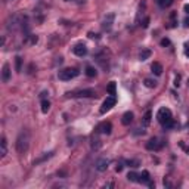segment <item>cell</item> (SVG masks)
Instances as JSON below:
<instances>
[{
    "mask_svg": "<svg viewBox=\"0 0 189 189\" xmlns=\"http://www.w3.org/2000/svg\"><path fill=\"white\" fill-rule=\"evenodd\" d=\"M30 142H31V136L28 130H22L18 137H16V152L19 155L27 154V151L30 148Z\"/></svg>",
    "mask_w": 189,
    "mask_h": 189,
    "instance_id": "6da1fadb",
    "label": "cell"
},
{
    "mask_svg": "<svg viewBox=\"0 0 189 189\" xmlns=\"http://www.w3.org/2000/svg\"><path fill=\"white\" fill-rule=\"evenodd\" d=\"M25 21H27V16L22 15V14H15V15H12L9 19H8V24H6V28L9 31H16L19 28L24 27V24Z\"/></svg>",
    "mask_w": 189,
    "mask_h": 189,
    "instance_id": "7a4b0ae2",
    "label": "cell"
},
{
    "mask_svg": "<svg viewBox=\"0 0 189 189\" xmlns=\"http://www.w3.org/2000/svg\"><path fill=\"white\" fill-rule=\"evenodd\" d=\"M157 120L164 126L166 129H171L174 123H173V117H171V111L169 108H160L157 112Z\"/></svg>",
    "mask_w": 189,
    "mask_h": 189,
    "instance_id": "3957f363",
    "label": "cell"
},
{
    "mask_svg": "<svg viewBox=\"0 0 189 189\" xmlns=\"http://www.w3.org/2000/svg\"><path fill=\"white\" fill-rule=\"evenodd\" d=\"M77 75H78V70L77 68H64V70H61L58 72V77L62 81H70L71 78L77 77Z\"/></svg>",
    "mask_w": 189,
    "mask_h": 189,
    "instance_id": "277c9868",
    "label": "cell"
},
{
    "mask_svg": "<svg viewBox=\"0 0 189 189\" xmlns=\"http://www.w3.org/2000/svg\"><path fill=\"white\" fill-rule=\"evenodd\" d=\"M115 102H117V99H115V96H108L105 100H104V104H102V106H100V114H105V112H108L112 106H115Z\"/></svg>",
    "mask_w": 189,
    "mask_h": 189,
    "instance_id": "5b68a950",
    "label": "cell"
},
{
    "mask_svg": "<svg viewBox=\"0 0 189 189\" xmlns=\"http://www.w3.org/2000/svg\"><path fill=\"white\" fill-rule=\"evenodd\" d=\"M95 95H96V92L93 89H83V90H77V92L70 93V96H72V98H92Z\"/></svg>",
    "mask_w": 189,
    "mask_h": 189,
    "instance_id": "8992f818",
    "label": "cell"
},
{
    "mask_svg": "<svg viewBox=\"0 0 189 189\" xmlns=\"http://www.w3.org/2000/svg\"><path fill=\"white\" fill-rule=\"evenodd\" d=\"M108 166H109V160H108V158H99V160H96V162H95V169H96L99 173L106 171Z\"/></svg>",
    "mask_w": 189,
    "mask_h": 189,
    "instance_id": "52a82bcc",
    "label": "cell"
},
{
    "mask_svg": "<svg viewBox=\"0 0 189 189\" xmlns=\"http://www.w3.org/2000/svg\"><path fill=\"white\" fill-rule=\"evenodd\" d=\"M162 145H164V143H162L160 139L154 137V139H149L146 142V149H149V151H158V149L162 148Z\"/></svg>",
    "mask_w": 189,
    "mask_h": 189,
    "instance_id": "ba28073f",
    "label": "cell"
},
{
    "mask_svg": "<svg viewBox=\"0 0 189 189\" xmlns=\"http://www.w3.org/2000/svg\"><path fill=\"white\" fill-rule=\"evenodd\" d=\"M114 19H115V15L114 14H108L105 18H104V21H102V28L104 30H111V27H112V24H114Z\"/></svg>",
    "mask_w": 189,
    "mask_h": 189,
    "instance_id": "9c48e42d",
    "label": "cell"
},
{
    "mask_svg": "<svg viewBox=\"0 0 189 189\" xmlns=\"http://www.w3.org/2000/svg\"><path fill=\"white\" fill-rule=\"evenodd\" d=\"M98 132L102 133V134H109L112 132V124L109 121H105V123H100L98 126Z\"/></svg>",
    "mask_w": 189,
    "mask_h": 189,
    "instance_id": "30bf717a",
    "label": "cell"
},
{
    "mask_svg": "<svg viewBox=\"0 0 189 189\" xmlns=\"http://www.w3.org/2000/svg\"><path fill=\"white\" fill-rule=\"evenodd\" d=\"M72 52H74V55H77V56H84L87 53V47H86V44L78 43V44H75L72 47Z\"/></svg>",
    "mask_w": 189,
    "mask_h": 189,
    "instance_id": "8fae6325",
    "label": "cell"
},
{
    "mask_svg": "<svg viewBox=\"0 0 189 189\" xmlns=\"http://www.w3.org/2000/svg\"><path fill=\"white\" fill-rule=\"evenodd\" d=\"M9 78H10V67H9V64H5L3 70H2V80H3V83H8Z\"/></svg>",
    "mask_w": 189,
    "mask_h": 189,
    "instance_id": "7c38bea8",
    "label": "cell"
},
{
    "mask_svg": "<svg viewBox=\"0 0 189 189\" xmlns=\"http://www.w3.org/2000/svg\"><path fill=\"white\" fill-rule=\"evenodd\" d=\"M133 112H130V111H127V112H124L123 114V118H121V123L124 124V126H129L130 123H133Z\"/></svg>",
    "mask_w": 189,
    "mask_h": 189,
    "instance_id": "4fadbf2b",
    "label": "cell"
},
{
    "mask_svg": "<svg viewBox=\"0 0 189 189\" xmlns=\"http://www.w3.org/2000/svg\"><path fill=\"white\" fill-rule=\"evenodd\" d=\"M8 154V143H6V137H2L0 142V158H5Z\"/></svg>",
    "mask_w": 189,
    "mask_h": 189,
    "instance_id": "5bb4252c",
    "label": "cell"
},
{
    "mask_svg": "<svg viewBox=\"0 0 189 189\" xmlns=\"http://www.w3.org/2000/svg\"><path fill=\"white\" fill-rule=\"evenodd\" d=\"M151 70H152V72L155 75H161L162 71H164V70H162V65L160 64V62H154V64L151 65Z\"/></svg>",
    "mask_w": 189,
    "mask_h": 189,
    "instance_id": "9a60e30c",
    "label": "cell"
},
{
    "mask_svg": "<svg viewBox=\"0 0 189 189\" xmlns=\"http://www.w3.org/2000/svg\"><path fill=\"white\" fill-rule=\"evenodd\" d=\"M139 182L141 183H151V177H149V173L145 170V171H142V174L139 176Z\"/></svg>",
    "mask_w": 189,
    "mask_h": 189,
    "instance_id": "2e32d148",
    "label": "cell"
},
{
    "mask_svg": "<svg viewBox=\"0 0 189 189\" xmlns=\"http://www.w3.org/2000/svg\"><path fill=\"white\" fill-rule=\"evenodd\" d=\"M151 55H152V52H151L149 49H142V52L139 53V59L141 61H146Z\"/></svg>",
    "mask_w": 189,
    "mask_h": 189,
    "instance_id": "e0dca14e",
    "label": "cell"
},
{
    "mask_svg": "<svg viewBox=\"0 0 189 189\" xmlns=\"http://www.w3.org/2000/svg\"><path fill=\"white\" fill-rule=\"evenodd\" d=\"M15 70H16V72H21V70H22V58L21 56L15 58Z\"/></svg>",
    "mask_w": 189,
    "mask_h": 189,
    "instance_id": "ac0fdd59",
    "label": "cell"
},
{
    "mask_svg": "<svg viewBox=\"0 0 189 189\" xmlns=\"http://www.w3.org/2000/svg\"><path fill=\"white\" fill-rule=\"evenodd\" d=\"M151 118H152V112H151V111H146L145 115H143V126H149Z\"/></svg>",
    "mask_w": 189,
    "mask_h": 189,
    "instance_id": "d6986e66",
    "label": "cell"
},
{
    "mask_svg": "<svg viewBox=\"0 0 189 189\" xmlns=\"http://www.w3.org/2000/svg\"><path fill=\"white\" fill-rule=\"evenodd\" d=\"M96 70L93 67H86V75L87 77H96Z\"/></svg>",
    "mask_w": 189,
    "mask_h": 189,
    "instance_id": "ffe728a7",
    "label": "cell"
},
{
    "mask_svg": "<svg viewBox=\"0 0 189 189\" xmlns=\"http://www.w3.org/2000/svg\"><path fill=\"white\" fill-rule=\"evenodd\" d=\"M49 109H50V102H49L47 99H43V100H42V111L46 114Z\"/></svg>",
    "mask_w": 189,
    "mask_h": 189,
    "instance_id": "44dd1931",
    "label": "cell"
},
{
    "mask_svg": "<svg viewBox=\"0 0 189 189\" xmlns=\"http://www.w3.org/2000/svg\"><path fill=\"white\" fill-rule=\"evenodd\" d=\"M143 84H145L146 87H149V89H152V87H155V86H157V81H155V80H152V78H145Z\"/></svg>",
    "mask_w": 189,
    "mask_h": 189,
    "instance_id": "7402d4cb",
    "label": "cell"
},
{
    "mask_svg": "<svg viewBox=\"0 0 189 189\" xmlns=\"http://www.w3.org/2000/svg\"><path fill=\"white\" fill-rule=\"evenodd\" d=\"M106 90H108L109 95L115 96V83H114V81H111V83L108 84V87H106Z\"/></svg>",
    "mask_w": 189,
    "mask_h": 189,
    "instance_id": "603a6c76",
    "label": "cell"
},
{
    "mask_svg": "<svg viewBox=\"0 0 189 189\" xmlns=\"http://www.w3.org/2000/svg\"><path fill=\"white\" fill-rule=\"evenodd\" d=\"M158 2V5L161 6V8H169L171 3H173V0H157Z\"/></svg>",
    "mask_w": 189,
    "mask_h": 189,
    "instance_id": "cb8c5ba5",
    "label": "cell"
},
{
    "mask_svg": "<svg viewBox=\"0 0 189 189\" xmlns=\"http://www.w3.org/2000/svg\"><path fill=\"white\" fill-rule=\"evenodd\" d=\"M100 146H102V142H100L99 139H93V141H92V149L98 151Z\"/></svg>",
    "mask_w": 189,
    "mask_h": 189,
    "instance_id": "d4e9b609",
    "label": "cell"
},
{
    "mask_svg": "<svg viewBox=\"0 0 189 189\" xmlns=\"http://www.w3.org/2000/svg\"><path fill=\"white\" fill-rule=\"evenodd\" d=\"M127 179H129L130 182H139V176H137L136 173H133V171H132V173H129V174H127Z\"/></svg>",
    "mask_w": 189,
    "mask_h": 189,
    "instance_id": "484cf974",
    "label": "cell"
},
{
    "mask_svg": "<svg viewBox=\"0 0 189 189\" xmlns=\"http://www.w3.org/2000/svg\"><path fill=\"white\" fill-rule=\"evenodd\" d=\"M127 164H129L130 167H139V166H141V162L137 161V160H129V161H127Z\"/></svg>",
    "mask_w": 189,
    "mask_h": 189,
    "instance_id": "4316f807",
    "label": "cell"
},
{
    "mask_svg": "<svg viewBox=\"0 0 189 189\" xmlns=\"http://www.w3.org/2000/svg\"><path fill=\"white\" fill-rule=\"evenodd\" d=\"M161 46H164V47H166V46H170V40H169V39H162V40H161Z\"/></svg>",
    "mask_w": 189,
    "mask_h": 189,
    "instance_id": "83f0119b",
    "label": "cell"
},
{
    "mask_svg": "<svg viewBox=\"0 0 189 189\" xmlns=\"http://www.w3.org/2000/svg\"><path fill=\"white\" fill-rule=\"evenodd\" d=\"M89 37H90V39H99L98 34H93V33H89Z\"/></svg>",
    "mask_w": 189,
    "mask_h": 189,
    "instance_id": "f1b7e54d",
    "label": "cell"
},
{
    "mask_svg": "<svg viewBox=\"0 0 189 189\" xmlns=\"http://www.w3.org/2000/svg\"><path fill=\"white\" fill-rule=\"evenodd\" d=\"M148 24H149V19H148V18H145V21H143V28H146V27H148Z\"/></svg>",
    "mask_w": 189,
    "mask_h": 189,
    "instance_id": "f546056e",
    "label": "cell"
},
{
    "mask_svg": "<svg viewBox=\"0 0 189 189\" xmlns=\"http://www.w3.org/2000/svg\"><path fill=\"white\" fill-rule=\"evenodd\" d=\"M37 40H39V39H37V35L31 37V43H33V44H34V43H37Z\"/></svg>",
    "mask_w": 189,
    "mask_h": 189,
    "instance_id": "4dcf8cb0",
    "label": "cell"
},
{
    "mask_svg": "<svg viewBox=\"0 0 189 189\" xmlns=\"http://www.w3.org/2000/svg\"><path fill=\"white\" fill-rule=\"evenodd\" d=\"M183 9H185V12H186V14L189 15V5H185V8H183Z\"/></svg>",
    "mask_w": 189,
    "mask_h": 189,
    "instance_id": "1f68e13d",
    "label": "cell"
},
{
    "mask_svg": "<svg viewBox=\"0 0 189 189\" xmlns=\"http://www.w3.org/2000/svg\"><path fill=\"white\" fill-rule=\"evenodd\" d=\"M115 170H117V171H121V170H123V166H121V164H118V166L115 167Z\"/></svg>",
    "mask_w": 189,
    "mask_h": 189,
    "instance_id": "d6a6232c",
    "label": "cell"
},
{
    "mask_svg": "<svg viewBox=\"0 0 189 189\" xmlns=\"http://www.w3.org/2000/svg\"><path fill=\"white\" fill-rule=\"evenodd\" d=\"M185 27H189V18L185 19Z\"/></svg>",
    "mask_w": 189,
    "mask_h": 189,
    "instance_id": "836d02e7",
    "label": "cell"
},
{
    "mask_svg": "<svg viewBox=\"0 0 189 189\" xmlns=\"http://www.w3.org/2000/svg\"><path fill=\"white\" fill-rule=\"evenodd\" d=\"M112 186H114V183H106L105 185V188H112Z\"/></svg>",
    "mask_w": 189,
    "mask_h": 189,
    "instance_id": "e575fe53",
    "label": "cell"
},
{
    "mask_svg": "<svg viewBox=\"0 0 189 189\" xmlns=\"http://www.w3.org/2000/svg\"><path fill=\"white\" fill-rule=\"evenodd\" d=\"M185 53H186V55L189 56V49H186V50H185Z\"/></svg>",
    "mask_w": 189,
    "mask_h": 189,
    "instance_id": "d590c367",
    "label": "cell"
},
{
    "mask_svg": "<svg viewBox=\"0 0 189 189\" xmlns=\"http://www.w3.org/2000/svg\"><path fill=\"white\" fill-rule=\"evenodd\" d=\"M77 2H78V3H84V2H86V0H77Z\"/></svg>",
    "mask_w": 189,
    "mask_h": 189,
    "instance_id": "8d00e7d4",
    "label": "cell"
}]
</instances>
